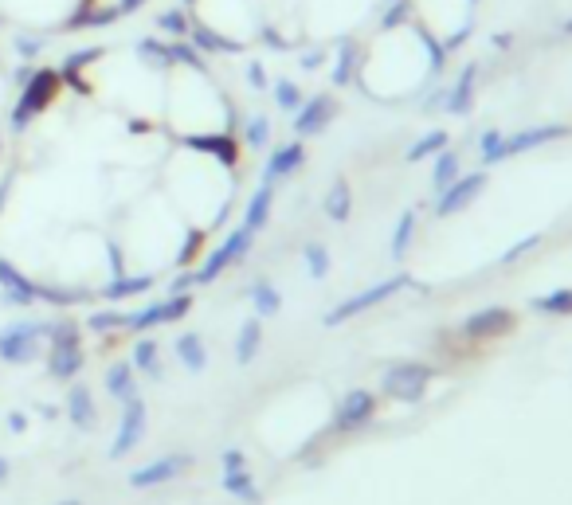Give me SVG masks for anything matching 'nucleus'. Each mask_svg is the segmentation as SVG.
I'll return each mask as SVG.
<instances>
[{"instance_id":"1","label":"nucleus","mask_w":572,"mask_h":505,"mask_svg":"<svg viewBox=\"0 0 572 505\" xmlns=\"http://www.w3.org/2000/svg\"><path fill=\"white\" fill-rule=\"evenodd\" d=\"M59 87H63L59 71H51V67H36V71H32V79L20 87V98H16L12 114H8V130H12L16 138H20V134H28V126L48 110L55 98H59Z\"/></svg>"},{"instance_id":"2","label":"nucleus","mask_w":572,"mask_h":505,"mask_svg":"<svg viewBox=\"0 0 572 505\" xmlns=\"http://www.w3.org/2000/svg\"><path fill=\"white\" fill-rule=\"evenodd\" d=\"M435 380V368L424 361H396V365L384 368L381 392L388 400H400V404H420L428 396V384Z\"/></svg>"},{"instance_id":"3","label":"nucleus","mask_w":572,"mask_h":505,"mask_svg":"<svg viewBox=\"0 0 572 505\" xmlns=\"http://www.w3.org/2000/svg\"><path fill=\"white\" fill-rule=\"evenodd\" d=\"M404 286H412V278L408 275H396V278H384V282H377V286H369V290H361V294H353V298H345V302H337L334 310L322 318V325H345L353 322V318H361L365 310H373V306H381V302H388L392 294H400Z\"/></svg>"},{"instance_id":"4","label":"nucleus","mask_w":572,"mask_h":505,"mask_svg":"<svg viewBox=\"0 0 572 505\" xmlns=\"http://www.w3.org/2000/svg\"><path fill=\"white\" fill-rule=\"evenodd\" d=\"M255 247V231L251 228H232L228 235H224V243L204 259V267L196 271V286H208V282H216V278L224 275L228 267H236L239 259H247V251Z\"/></svg>"},{"instance_id":"5","label":"nucleus","mask_w":572,"mask_h":505,"mask_svg":"<svg viewBox=\"0 0 572 505\" xmlns=\"http://www.w3.org/2000/svg\"><path fill=\"white\" fill-rule=\"evenodd\" d=\"M44 345V322H12L0 329V361L4 365H32Z\"/></svg>"},{"instance_id":"6","label":"nucleus","mask_w":572,"mask_h":505,"mask_svg":"<svg viewBox=\"0 0 572 505\" xmlns=\"http://www.w3.org/2000/svg\"><path fill=\"white\" fill-rule=\"evenodd\" d=\"M192 294H165L161 302H149L142 310H134L130 314V333H145V329H157V325H173L181 322V318H189L192 314Z\"/></svg>"},{"instance_id":"7","label":"nucleus","mask_w":572,"mask_h":505,"mask_svg":"<svg viewBox=\"0 0 572 505\" xmlns=\"http://www.w3.org/2000/svg\"><path fill=\"white\" fill-rule=\"evenodd\" d=\"M373 415H377V396L369 388H349L334 412V431L337 435H353V431L369 427Z\"/></svg>"},{"instance_id":"8","label":"nucleus","mask_w":572,"mask_h":505,"mask_svg":"<svg viewBox=\"0 0 572 505\" xmlns=\"http://www.w3.org/2000/svg\"><path fill=\"white\" fill-rule=\"evenodd\" d=\"M490 184V169H478V173H459V181H451L443 192H439V204L435 212L439 216H455V212H467L482 196V188Z\"/></svg>"},{"instance_id":"9","label":"nucleus","mask_w":572,"mask_h":505,"mask_svg":"<svg viewBox=\"0 0 572 505\" xmlns=\"http://www.w3.org/2000/svg\"><path fill=\"white\" fill-rule=\"evenodd\" d=\"M145 423H149V408H145L142 396L126 400L122 404V419H118V435H114V447H110V459H126L145 435Z\"/></svg>"},{"instance_id":"10","label":"nucleus","mask_w":572,"mask_h":505,"mask_svg":"<svg viewBox=\"0 0 572 505\" xmlns=\"http://www.w3.org/2000/svg\"><path fill=\"white\" fill-rule=\"evenodd\" d=\"M192 462L196 459H192L189 451H169V455H161V459L138 466V470L130 474V486H134V490H153V486H161V482L181 478L185 470H192Z\"/></svg>"},{"instance_id":"11","label":"nucleus","mask_w":572,"mask_h":505,"mask_svg":"<svg viewBox=\"0 0 572 505\" xmlns=\"http://www.w3.org/2000/svg\"><path fill=\"white\" fill-rule=\"evenodd\" d=\"M518 329V314L506 310V306H486V310H475L467 322H463V333L471 341H498V337H510Z\"/></svg>"},{"instance_id":"12","label":"nucleus","mask_w":572,"mask_h":505,"mask_svg":"<svg viewBox=\"0 0 572 505\" xmlns=\"http://www.w3.org/2000/svg\"><path fill=\"white\" fill-rule=\"evenodd\" d=\"M181 145L185 149H196V153H208L216 157L224 169H236L239 165V138L236 130H212V134H181Z\"/></svg>"},{"instance_id":"13","label":"nucleus","mask_w":572,"mask_h":505,"mask_svg":"<svg viewBox=\"0 0 572 505\" xmlns=\"http://www.w3.org/2000/svg\"><path fill=\"white\" fill-rule=\"evenodd\" d=\"M334 118H337L334 94H314V98H306V102L294 110V134H298V138H314V134H322Z\"/></svg>"},{"instance_id":"14","label":"nucleus","mask_w":572,"mask_h":505,"mask_svg":"<svg viewBox=\"0 0 572 505\" xmlns=\"http://www.w3.org/2000/svg\"><path fill=\"white\" fill-rule=\"evenodd\" d=\"M561 138H572V126H565V122L529 126V130H522V134H514V138L502 141V161H506V157H518V153H529V149H541V145L561 141Z\"/></svg>"},{"instance_id":"15","label":"nucleus","mask_w":572,"mask_h":505,"mask_svg":"<svg viewBox=\"0 0 572 505\" xmlns=\"http://www.w3.org/2000/svg\"><path fill=\"white\" fill-rule=\"evenodd\" d=\"M0 298L8 302V306H36L40 302V282H32V278L24 275L16 263H8V259H0Z\"/></svg>"},{"instance_id":"16","label":"nucleus","mask_w":572,"mask_h":505,"mask_svg":"<svg viewBox=\"0 0 572 505\" xmlns=\"http://www.w3.org/2000/svg\"><path fill=\"white\" fill-rule=\"evenodd\" d=\"M63 412H67V419H71L79 431H95L98 408H95V396H91V384H79V380H71V384H67V400H63Z\"/></svg>"},{"instance_id":"17","label":"nucleus","mask_w":572,"mask_h":505,"mask_svg":"<svg viewBox=\"0 0 572 505\" xmlns=\"http://www.w3.org/2000/svg\"><path fill=\"white\" fill-rule=\"evenodd\" d=\"M306 165V145L302 141H286L279 149H271V157H267V169H263V184H275L290 177V173H298Z\"/></svg>"},{"instance_id":"18","label":"nucleus","mask_w":572,"mask_h":505,"mask_svg":"<svg viewBox=\"0 0 572 505\" xmlns=\"http://www.w3.org/2000/svg\"><path fill=\"white\" fill-rule=\"evenodd\" d=\"M475 87H478V63H467L463 67V75H459V83L447 91V110L455 114V118H463V114H471L475 110Z\"/></svg>"},{"instance_id":"19","label":"nucleus","mask_w":572,"mask_h":505,"mask_svg":"<svg viewBox=\"0 0 572 505\" xmlns=\"http://www.w3.org/2000/svg\"><path fill=\"white\" fill-rule=\"evenodd\" d=\"M87 365L83 357V345H67V349H48V376L51 380H75Z\"/></svg>"},{"instance_id":"20","label":"nucleus","mask_w":572,"mask_h":505,"mask_svg":"<svg viewBox=\"0 0 572 505\" xmlns=\"http://www.w3.org/2000/svg\"><path fill=\"white\" fill-rule=\"evenodd\" d=\"M106 392H110V400H118V404L134 400V396H138V368L130 365V361L110 365L106 368Z\"/></svg>"},{"instance_id":"21","label":"nucleus","mask_w":572,"mask_h":505,"mask_svg":"<svg viewBox=\"0 0 572 505\" xmlns=\"http://www.w3.org/2000/svg\"><path fill=\"white\" fill-rule=\"evenodd\" d=\"M271 204H275V184H259L255 196L243 208V228H251L259 235V231L267 228V220H271Z\"/></svg>"},{"instance_id":"22","label":"nucleus","mask_w":572,"mask_h":505,"mask_svg":"<svg viewBox=\"0 0 572 505\" xmlns=\"http://www.w3.org/2000/svg\"><path fill=\"white\" fill-rule=\"evenodd\" d=\"M153 282H157V275H118L102 286L98 298H106V302H126V298H134V294L153 290Z\"/></svg>"},{"instance_id":"23","label":"nucleus","mask_w":572,"mask_h":505,"mask_svg":"<svg viewBox=\"0 0 572 505\" xmlns=\"http://www.w3.org/2000/svg\"><path fill=\"white\" fill-rule=\"evenodd\" d=\"M95 298V290H79V286H40V302H48L55 310H71V306H83Z\"/></svg>"},{"instance_id":"24","label":"nucleus","mask_w":572,"mask_h":505,"mask_svg":"<svg viewBox=\"0 0 572 505\" xmlns=\"http://www.w3.org/2000/svg\"><path fill=\"white\" fill-rule=\"evenodd\" d=\"M224 494H232V498H239V502L247 505H259L263 502V494H259V486H255V478H251V470L243 466V470H224Z\"/></svg>"},{"instance_id":"25","label":"nucleus","mask_w":572,"mask_h":505,"mask_svg":"<svg viewBox=\"0 0 572 505\" xmlns=\"http://www.w3.org/2000/svg\"><path fill=\"white\" fill-rule=\"evenodd\" d=\"M251 306H255V318H275L283 310V294L275 290V282L255 278L251 282Z\"/></svg>"},{"instance_id":"26","label":"nucleus","mask_w":572,"mask_h":505,"mask_svg":"<svg viewBox=\"0 0 572 505\" xmlns=\"http://www.w3.org/2000/svg\"><path fill=\"white\" fill-rule=\"evenodd\" d=\"M157 357H161V349H157V341H153V337H142V341L130 349V365L138 368L142 376H149V380H161V376H165V368H161Z\"/></svg>"},{"instance_id":"27","label":"nucleus","mask_w":572,"mask_h":505,"mask_svg":"<svg viewBox=\"0 0 572 505\" xmlns=\"http://www.w3.org/2000/svg\"><path fill=\"white\" fill-rule=\"evenodd\" d=\"M322 208H326V216H330L334 224H345V220L353 216V188H349L345 177L334 181V188L326 192V204H322Z\"/></svg>"},{"instance_id":"28","label":"nucleus","mask_w":572,"mask_h":505,"mask_svg":"<svg viewBox=\"0 0 572 505\" xmlns=\"http://www.w3.org/2000/svg\"><path fill=\"white\" fill-rule=\"evenodd\" d=\"M263 345V318H247L239 325V337H236V361L239 365H251L255 353Z\"/></svg>"},{"instance_id":"29","label":"nucleus","mask_w":572,"mask_h":505,"mask_svg":"<svg viewBox=\"0 0 572 505\" xmlns=\"http://www.w3.org/2000/svg\"><path fill=\"white\" fill-rule=\"evenodd\" d=\"M44 345L48 349H67V345H83V325L71 318L59 322H44Z\"/></svg>"},{"instance_id":"30","label":"nucleus","mask_w":572,"mask_h":505,"mask_svg":"<svg viewBox=\"0 0 572 505\" xmlns=\"http://www.w3.org/2000/svg\"><path fill=\"white\" fill-rule=\"evenodd\" d=\"M177 357L189 372H204L208 368V349H204V337L200 333H181L177 337Z\"/></svg>"},{"instance_id":"31","label":"nucleus","mask_w":572,"mask_h":505,"mask_svg":"<svg viewBox=\"0 0 572 505\" xmlns=\"http://www.w3.org/2000/svg\"><path fill=\"white\" fill-rule=\"evenodd\" d=\"M189 28H192V16L185 8H161L157 12V32L169 36V40H189Z\"/></svg>"},{"instance_id":"32","label":"nucleus","mask_w":572,"mask_h":505,"mask_svg":"<svg viewBox=\"0 0 572 505\" xmlns=\"http://www.w3.org/2000/svg\"><path fill=\"white\" fill-rule=\"evenodd\" d=\"M459 169H463V161H459V153L447 145L443 153H435V169H431V184H435V192H443L451 181H459Z\"/></svg>"},{"instance_id":"33","label":"nucleus","mask_w":572,"mask_h":505,"mask_svg":"<svg viewBox=\"0 0 572 505\" xmlns=\"http://www.w3.org/2000/svg\"><path fill=\"white\" fill-rule=\"evenodd\" d=\"M533 310L553 314V318H572V286L549 290V294H537V298H533Z\"/></svg>"},{"instance_id":"34","label":"nucleus","mask_w":572,"mask_h":505,"mask_svg":"<svg viewBox=\"0 0 572 505\" xmlns=\"http://www.w3.org/2000/svg\"><path fill=\"white\" fill-rule=\"evenodd\" d=\"M357 59H361V47L357 44H341L337 47V59H334V87H349L353 75H357Z\"/></svg>"},{"instance_id":"35","label":"nucleus","mask_w":572,"mask_h":505,"mask_svg":"<svg viewBox=\"0 0 572 505\" xmlns=\"http://www.w3.org/2000/svg\"><path fill=\"white\" fill-rule=\"evenodd\" d=\"M412 235H416V208H404L400 220H396V231H392V259H404L408 247H412Z\"/></svg>"},{"instance_id":"36","label":"nucleus","mask_w":572,"mask_h":505,"mask_svg":"<svg viewBox=\"0 0 572 505\" xmlns=\"http://www.w3.org/2000/svg\"><path fill=\"white\" fill-rule=\"evenodd\" d=\"M98 59H106V47H83V51H71L67 59H63V67H59V75H83L91 63Z\"/></svg>"},{"instance_id":"37","label":"nucleus","mask_w":572,"mask_h":505,"mask_svg":"<svg viewBox=\"0 0 572 505\" xmlns=\"http://www.w3.org/2000/svg\"><path fill=\"white\" fill-rule=\"evenodd\" d=\"M302 259H306V271H310V278H326L330 275V247L326 243H306L302 247Z\"/></svg>"},{"instance_id":"38","label":"nucleus","mask_w":572,"mask_h":505,"mask_svg":"<svg viewBox=\"0 0 572 505\" xmlns=\"http://www.w3.org/2000/svg\"><path fill=\"white\" fill-rule=\"evenodd\" d=\"M239 141H243L247 149H263V145L271 141V122H267L263 114H251V118L243 122V134H239Z\"/></svg>"},{"instance_id":"39","label":"nucleus","mask_w":572,"mask_h":505,"mask_svg":"<svg viewBox=\"0 0 572 505\" xmlns=\"http://www.w3.org/2000/svg\"><path fill=\"white\" fill-rule=\"evenodd\" d=\"M451 145V134L447 130H431L428 138H420L412 149H408V161H424V157H435V153H443Z\"/></svg>"},{"instance_id":"40","label":"nucleus","mask_w":572,"mask_h":505,"mask_svg":"<svg viewBox=\"0 0 572 505\" xmlns=\"http://www.w3.org/2000/svg\"><path fill=\"white\" fill-rule=\"evenodd\" d=\"M204 239H208V231H200V228L185 231L181 251H177V267H181V271H192V263H196V255H200V247H204Z\"/></svg>"},{"instance_id":"41","label":"nucleus","mask_w":572,"mask_h":505,"mask_svg":"<svg viewBox=\"0 0 572 505\" xmlns=\"http://www.w3.org/2000/svg\"><path fill=\"white\" fill-rule=\"evenodd\" d=\"M126 325H130V314H122V310H95L87 318L91 333H114V329H126Z\"/></svg>"},{"instance_id":"42","label":"nucleus","mask_w":572,"mask_h":505,"mask_svg":"<svg viewBox=\"0 0 572 505\" xmlns=\"http://www.w3.org/2000/svg\"><path fill=\"white\" fill-rule=\"evenodd\" d=\"M502 141H506L502 130H486V134L478 138V157H482V165H486V169L502 161Z\"/></svg>"},{"instance_id":"43","label":"nucleus","mask_w":572,"mask_h":505,"mask_svg":"<svg viewBox=\"0 0 572 505\" xmlns=\"http://www.w3.org/2000/svg\"><path fill=\"white\" fill-rule=\"evenodd\" d=\"M12 44H16V55H20L24 63H32V59H40V55H44L48 40H44L40 32H20V36H16Z\"/></svg>"},{"instance_id":"44","label":"nucleus","mask_w":572,"mask_h":505,"mask_svg":"<svg viewBox=\"0 0 572 505\" xmlns=\"http://www.w3.org/2000/svg\"><path fill=\"white\" fill-rule=\"evenodd\" d=\"M275 102H279V110H286V114H294L306 98H302V87L298 83H290V79H279L275 83Z\"/></svg>"},{"instance_id":"45","label":"nucleus","mask_w":572,"mask_h":505,"mask_svg":"<svg viewBox=\"0 0 572 505\" xmlns=\"http://www.w3.org/2000/svg\"><path fill=\"white\" fill-rule=\"evenodd\" d=\"M408 12H412V0H396L388 12H384V20H381V28L384 32H392V28H400L404 20H408Z\"/></svg>"},{"instance_id":"46","label":"nucleus","mask_w":572,"mask_h":505,"mask_svg":"<svg viewBox=\"0 0 572 505\" xmlns=\"http://www.w3.org/2000/svg\"><path fill=\"white\" fill-rule=\"evenodd\" d=\"M533 247H541V231H533L529 239H522V243H514L506 255H502V263H514V259H522V255H529Z\"/></svg>"},{"instance_id":"47","label":"nucleus","mask_w":572,"mask_h":505,"mask_svg":"<svg viewBox=\"0 0 572 505\" xmlns=\"http://www.w3.org/2000/svg\"><path fill=\"white\" fill-rule=\"evenodd\" d=\"M247 83H251L255 91H267V87H271V83H267V71H263V63H259V59H251V63H247Z\"/></svg>"},{"instance_id":"48","label":"nucleus","mask_w":572,"mask_h":505,"mask_svg":"<svg viewBox=\"0 0 572 505\" xmlns=\"http://www.w3.org/2000/svg\"><path fill=\"white\" fill-rule=\"evenodd\" d=\"M192 286H196V271H181V275L169 282V294H189Z\"/></svg>"},{"instance_id":"49","label":"nucleus","mask_w":572,"mask_h":505,"mask_svg":"<svg viewBox=\"0 0 572 505\" xmlns=\"http://www.w3.org/2000/svg\"><path fill=\"white\" fill-rule=\"evenodd\" d=\"M220 462H224V470H243V466H247V455H243L239 447H228V451L220 455Z\"/></svg>"},{"instance_id":"50","label":"nucleus","mask_w":572,"mask_h":505,"mask_svg":"<svg viewBox=\"0 0 572 505\" xmlns=\"http://www.w3.org/2000/svg\"><path fill=\"white\" fill-rule=\"evenodd\" d=\"M8 431H12V435H24V431H28V415L8 412Z\"/></svg>"},{"instance_id":"51","label":"nucleus","mask_w":572,"mask_h":505,"mask_svg":"<svg viewBox=\"0 0 572 505\" xmlns=\"http://www.w3.org/2000/svg\"><path fill=\"white\" fill-rule=\"evenodd\" d=\"M126 130H130V134H149V130H153V122H145V118H138V114H134V118L126 122Z\"/></svg>"},{"instance_id":"52","label":"nucleus","mask_w":572,"mask_h":505,"mask_svg":"<svg viewBox=\"0 0 572 505\" xmlns=\"http://www.w3.org/2000/svg\"><path fill=\"white\" fill-rule=\"evenodd\" d=\"M322 59H326L322 51H306V55H302V67H306V71H314V67H322Z\"/></svg>"},{"instance_id":"53","label":"nucleus","mask_w":572,"mask_h":505,"mask_svg":"<svg viewBox=\"0 0 572 505\" xmlns=\"http://www.w3.org/2000/svg\"><path fill=\"white\" fill-rule=\"evenodd\" d=\"M59 412H63L59 404H40V415H44V419H59Z\"/></svg>"},{"instance_id":"54","label":"nucleus","mask_w":572,"mask_h":505,"mask_svg":"<svg viewBox=\"0 0 572 505\" xmlns=\"http://www.w3.org/2000/svg\"><path fill=\"white\" fill-rule=\"evenodd\" d=\"M8 474H12V466H8V459H4V455H0V486H4V482H8Z\"/></svg>"},{"instance_id":"55","label":"nucleus","mask_w":572,"mask_h":505,"mask_svg":"<svg viewBox=\"0 0 572 505\" xmlns=\"http://www.w3.org/2000/svg\"><path fill=\"white\" fill-rule=\"evenodd\" d=\"M4 196H8V181L0 184V208H4Z\"/></svg>"},{"instance_id":"56","label":"nucleus","mask_w":572,"mask_h":505,"mask_svg":"<svg viewBox=\"0 0 572 505\" xmlns=\"http://www.w3.org/2000/svg\"><path fill=\"white\" fill-rule=\"evenodd\" d=\"M59 505H83L79 498H67V502H59Z\"/></svg>"},{"instance_id":"57","label":"nucleus","mask_w":572,"mask_h":505,"mask_svg":"<svg viewBox=\"0 0 572 505\" xmlns=\"http://www.w3.org/2000/svg\"><path fill=\"white\" fill-rule=\"evenodd\" d=\"M565 32H569V36H572V16H569V20H565Z\"/></svg>"},{"instance_id":"58","label":"nucleus","mask_w":572,"mask_h":505,"mask_svg":"<svg viewBox=\"0 0 572 505\" xmlns=\"http://www.w3.org/2000/svg\"><path fill=\"white\" fill-rule=\"evenodd\" d=\"M0 157H4V141H0Z\"/></svg>"},{"instance_id":"59","label":"nucleus","mask_w":572,"mask_h":505,"mask_svg":"<svg viewBox=\"0 0 572 505\" xmlns=\"http://www.w3.org/2000/svg\"><path fill=\"white\" fill-rule=\"evenodd\" d=\"M0 28H4V16H0Z\"/></svg>"}]
</instances>
